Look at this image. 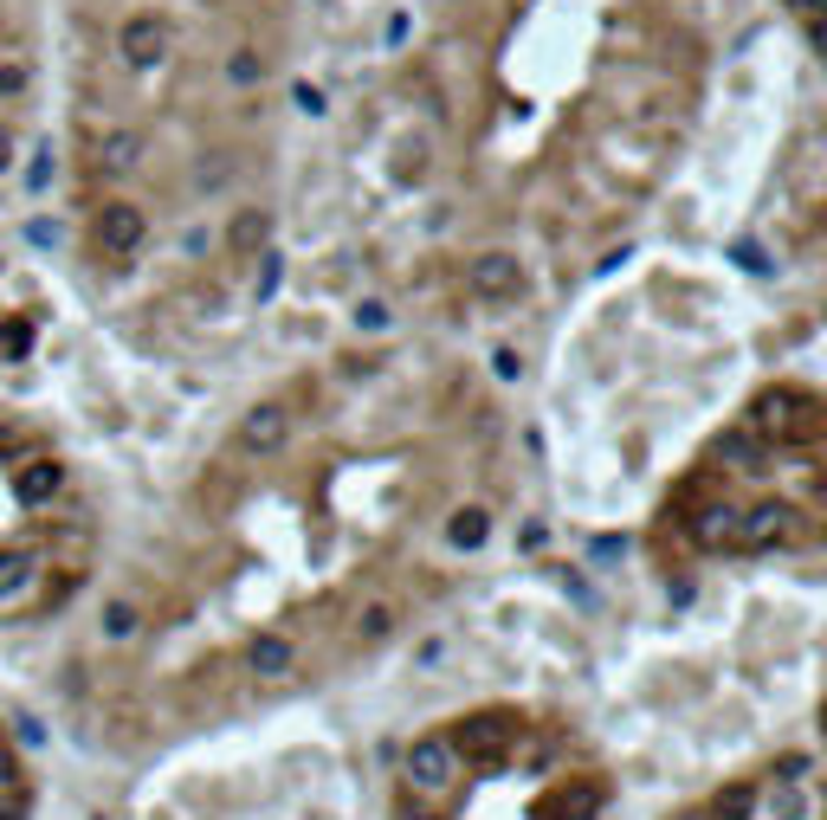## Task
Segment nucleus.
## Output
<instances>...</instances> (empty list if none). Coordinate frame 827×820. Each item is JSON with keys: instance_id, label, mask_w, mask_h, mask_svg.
Listing matches in <instances>:
<instances>
[{"instance_id": "nucleus-9", "label": "nucleus", "mask_w": 827, "mask_h": 820, "mask_svg": "<svg viewBox=\"0 0 827 820\" xmlns=\"http://www.w3.org/2000/svg\"><path fill=\"white\" fill-rule=\"evenodd\" d=\"M117 46H124L130 66H155V59L168 52V20H162V13H130L124 33H117Z\"/></svg>"}, {"instance_id": "nucleus-1", "label": "nucleus", "mask_w": 827, "mask_h": 820, "mask_svg": "<svg viewBox=\"0 0 827 820\" xmlns=\"http://www.w3.org/2000/svg\"><path fill=\"white\" fill-rule=\"evenodd\" d=\"M446 743H453V755H459L466 769H504V762H511V743H517V717L479 711V717H466L459 730H446Z\"/></svg>"}, {"instance_id": "nucleus-26", "label": "nucleus", "mask_w": 827, "mask_h": 820, "mask_svg": "<svg viewBox=\"0 0 827 820\" xmlns=\"http://www.w3.org/2000/svg\"><path fill=\"white\" fill-rule=\"evenodd\" d=\"M789 7H795L802 20H815V13H827V0H789Z\"/></svg>"}, {"instance_id": "nucleus-15", "label": "nucleus", "mask_w": 827, "mask_h": 820, "mask_svg": "<svg viewBox=\"0 0 827 820\" xmlns=\"http://www.w3.org/2000/svg\"><path fill=\"white\" fill-rule=\"evenodd\" d=\"M226 246H233V253H253V246H266V213H240V220L226 226Z\"/></svg>"}, {"instance_id": "nucleus-11", "label": "nucleus", "mask_w": 827, "mask_h": 820, "mask_svg": "<svg viewBox=\"0 0 827 820\" xmlns=\"http://www.w3.org/2000/svg\"><path fill=\"white\" fill-rule=\"evenodd\" d=\"M595 815H602V782H562L537 808V820H595Z\"/></svg>"}, {"instance_id": "nucleus-25", "label": "nucleus", "mask_w": 827, "mask_h": 820, "mask_svg": "<svg viewBox=\"0 0 827 820\" xmlns=\"http://www.w3.org/2000/svg\"><path fill=\"white\" fill-rule=\"evenodd\" d=\"M13 149H20V142H13V130H0V175L13 168Z\"/></svg>"}, {"instance_id": "nucleus-3", "label": "nucleus", "mask_w": 827, "mask_h": 820, "mask_svg": "<svg viewBox=\"0 0 827 820\" xmlns=\"http://www.w3.org/2000/svg\"><path fill=\"white\" fill-rule=\"evenodd\" d=\"M459 775H466V762L453 755V743H446L440 730L408 743V788H420V795H446Z\"/></svg>"}, {"instance_id": "nucleus-19", "label": "nucleus", "mask_w": 827, "mask_h": 820, "mask_svg": "<svg viewBox=\"0 0 827 820\" xmlns=\"http://www.w3.org/2000/svg\"><path fill=\"white\" fill-rule=\"evenodd\" d=\"M26 78H33V71H26V52H7V59H0V97H20Z\"/></svg>"}, {"instance_id": "nucleus-27", "label": "nucleus", "mask_w": 827, "mask_h": 820, "mask_svg": "<svg viewBox=\"0 0 827 820\" xmlns=\"http://www.w3.org/2000/svg\"><path fill=\"white\" fill-rule=\"evenodd\" d=\"M679 820H704V815H679Z\"/></svg>"}, {"instance_id": "nucleus-13", "label": "nucleus", "mask_w": 827, "mask_h": 820, "mask_svg": "<svg viewBox=\"0 0 827 820\" xmlns=\"http://www.w3.org/2000/svg\"><path fill=\"white\" fill-rule=\"evenodd\" d=\"M485 537H491V517H485L479 504L453 511V524H446V543H453V549H479Z\"/></svg>"}, {"instance_id": "nucleus-4", "label": "nucleus", "mask_w": 827, "mask_h": 820, "mask_svg": "<svg viewBox=\"0 0 827 820\" xmlns=\"http://www.w3.org/2000/svg\"><path fill=\"white\" fill-rule=\"evenodd\" d=\"M91 239H97V253L104 259H130L142 246V207L130 201H104L91 213Z\"/></svg>"}, {"instance_id": "nucleus-8", "label": "nucleus", "mask_w": 827, "mask_h": 820, "mask_svg": "<svg viewBox=\"0 0 827 820\" xmlns=\"http://www.w3.org/2000/svg\"><path fill=\"white\" fill-rule=\"evenodd\" d=\"M757 808L769 820H822V795H815L808 775H776V788L757 795Z\"/></svg>"}, {"instance_id": "nucleus-17", "label": "nucleus", "mask_w": 827, "mask_h": 820, "mask_svg": "<svg viewBox=\"0 0 827 820\" xmlns=\"http://www.w3.org/2000/svg\"><path fill=\"white\" fill-rule=\"evenodd\" d=\"M226 78H233V84H240V91H253V84H259V78H266V59H259V52H253V46H240V52H233V59H226Z\"/></svg>"}, {"instance_id": "nucleus-23", "label": "nucleus", "mask_w": 827, "mask_h": 820, "mask_svg": "<svg viewBox=\"0 0 827 820\" xmlns=\"http://www.w3.org/2000/svg\"><path fill=\"white\" fill-rule=\"evenodd\" d=\"M0 788H20V762H13L7 743H0Z\"/></svg>"}, {"instance_id": "nucleus-2", "label": "nucleus", "mask_w": 827, "mask_h": 820, "mask_svg": "<svg viewBox=\"0 0 827 820\" xmlns=\"http://www.w3.org/2000/svg\"><path fill=\"white\" fill-rule=\"evenodd\" d=\"M750 426L769 433V440H822L827 433V408L822 401H808V395H795V388H776V395H762L757 401Z\"/></svg>"}, {"instance_id": "nucleus-20", "label": "nucleus", "mask_w": 827, "mask_h": 820, "mask_svg": "<svg viewBox=\"0 0 827 820\" xmlns=\"http://www.w3.org/2000/svg\"><path fill=\"white\" fill-rule=\"evenodd\" d=\"M104 633H110V640H130V633H137V608H124V601H117V608L104 614Z\"/></svg>"}, {"instance_id": "nucleus-24", "label": "nucleus", "mask_w": 827, "mask_h": 820, "mask_svg": "<svg viewBox=\"0 0 827 820\" xmlns=\"http://www.w3.org/2000/svg\"><path fill=\"white\" fill-rule=\"evenodd\" d=\"M808 33H815V52L827 59V13H815V20H808Z\"/></svg>"}, {"instance_id": "nucleus-29", "label": "nucleus", "mask_w": 827, "mask_h": 820, "mask_svg": "<svg viewBox=\"0 0 827 820\" xmlns=\"http://www.w3.org/2000/svg\"><path fill=\"white\" fill-rule=\"evenodd\" d=\"M822 504H827V491H822Z\"/></svg>"}, {"instance_id": "nucleus-12", "label": "nucleus", "mask_w": 827, "mask_h": 820, "mask_svg": "<svg viewBox=\"0 0 827 820\" xmlns=\"http://www.w3.org/2000/svg\"><path fill=\"white\" fill-rule=\"evenodd\" d=\"M298 666V646L284 640V633H259L253 646H246V672H259V679H284Z\"/></svg>"}, {"instance_id": "nucleus-21", "label": "nucleus", "mask_w": 827, "mask_h": 820, "mask_svg": "<svg viewBox=\"0 0 827 820\" xmlns=\"http://www.w3.org/2000/svg\"><path fill=\"white\" fill-rule=\"evenodd\" d=\"M0 820H26V788H0Z\"/></svg>"}, {"instance_id": "nucleus-18", "label": "nucleus", "mask_w": 827, "mask_h": 820, "mask_svg": "<svg viewBox=\"0 0 827 820\" xmlns=\"http://www.w3.org/2000/svg\"><path fill=\"white\" fill-rule=\"evenodd\" d=\"M59 484H66V472H59V466H39V472H26V479H20V497H26V504H46Z\"/></svg>"}, {"instance_id": "nucleus-10", "label": "nucleus", "mask_w": 827, "mask_h": 820, "mask_svg": "<svg viewBox=\"0 0 827 820\" xmlns=\"http://www.w3.org/2000/svg\"><path fill=\"white\" fill-rule=\"evenodd\" d=\"M686 524H691V543H698V549H711V555H718V549H731V555H737V524H744V511H737V504H704V511L686 517Z\"/></svg>"}, {"instance_id": "nucleus-7", "label": "nucleus", "mask_w": 827, "mask_h": 820, "mask_svg": "<svg viewBox=\"0 0 827 820\" xmlns=\"http://www.w3.org/2000/svg\"><path fill=\"white\" fill-rule=\"evenodd\" d=\"M284 440H291V413L278 408V401H259V408L240 420V453H253V459L284 453Z\"/></svg>"}, {"instance_id": "nucleus-6", "label": "nucleus", "mask_w": 827, "mask_h": 820, "mask_svg": "<svg viewBox=\"0 0 827 820\" xmlns=\"http://www.w3.org/2000/svg\"><path fill=\"white\" fill-rule=\"evenodd\" d=\"M466 291L479 304H511L524 291V266L511 253H485V259H473V272H466Z\"/></svg>"}, {"instance_id": "nucleus-28", "label": "nucleus", "mask_w": 827, "mask_h": 820, "mask_svg": "<svg viewBox=\"0 0 827 820\" xmlns=\"http://www.w3.org/2000/svg\"><path fill=\"white\" fill-rule=\"evenodd\" d=\"M822 724H827V711H822Z\"/></svg>"}, {"instance_id": "nucleus-16", "label": "nucleus", "mask_w": 827, "mask_h": 820, "mask_svg": "<svg viewBox=\"0 0 827 820\" xmlns=\"http://www.w3.org/2000/svg\"><path fill=\"white\" fill-rule=\"evenodd\" d=\"M395 601H369V608H362V620H356V633H362V640H388V633H395Z\"/></svg>"}, {"instance_id": "nucleus-5", "label": "nucleus", "mask_w": 827, "mask_h": 820, "mask_svg": "<svg viewBox=\"0 0 827 820\" xmlns=\"http://www.w3.org/2000/svg\"><path fill=\"white\" fill-rule=\"evenodd\" d=\"M795 543V511L789 504H750L744 524H737V555H757V549H789Z\"/></svg>"}, {"instance_id": "nucleus-14", "label": "nucleus", "mask_w": 827, "mask_h": 820, "mask_svg": "<svg viewBox=\"0 0 827 820\" xmlns=\"http://www.w3.org/2000/svg\"><path fill=\"white\" fill-rule=\"evenodd\" d=\"M757 815V788L750 782H731L718 801H711V820H750Z\"/></svg>"}, {"instance_id": "nucleus-22", "label": "nucleus", "mask_w": 827, "mask_h": 820, "mask_svg": "<svg viewBox=\"0 0 827 820\" xmlns=\"http://www.w3.org/2000/svg\"><path fill=\"white\" fill-rule=\"evenodd\" d=\"M517 368H524V362H517V349H491V375H498V382H511Z\"/></svg>"}]
</instances>
